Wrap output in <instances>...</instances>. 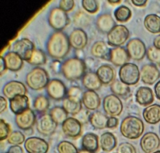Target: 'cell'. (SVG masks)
Segmentation results:
<instances>
[{
    "instance_id": "cell-25",
    "label": "cell",
    "mask_w": 160,
    "mask_h": 153,
    "mask_svg": "<svg viewBox=\"0 0 160 153\" xmlns=\"http://www.w3.org/2000/svg\"><path fill=\"white\" fill-rule=\"evenodd\" d=\"M146 122L150 124H157L160 122V105L153 104L147 107L143 111Z\"/></svg>"
},
{
    "instance_id": "cell-46",
    "label": "cell",
    "mask_w": 160,
    "mask_h": 153,
    "mask_svg": "<svg viewBox=\"0 0 160 153\" xmlns=\"http://www.w3.org/2000/svg\"><path fill=\"white\" fill-rule=\"evenodd\" d=\"M67 97L75 98V99H82L83 96V92L82 89L79 87L78 86H72L68 89L67 91Z\"/></svg>"
},
{
    "instance_id": "cell-42",
    "label": "cell",
    "mask_w": 160,
    "mask_h": 153,
    "mask_svg": "<svg viewBox=\"0 0 160 153\" xmlns=\"http://www.w3.org/2000/svg\"><path fill=\"white\" fill-rule=\"evenodd\" d=\"M25 140V136L21 131L12 132L8 137V142L13 146H19L23 144Z\"/></svg>"
},
{
    "instance_id": "cell-5",
    "label": "cell",
    "mask_w": 160,
    "mask_h": 153,
    "mask_svg": "<svg viewBox=\"0 0 160 153\" xmlns=\"http://www.w3.org/2000/svg\"><path fill=\"white\" fill-rule=\"evenodd\" d=\"M119 76L120 80L128 86L135 85L139 81L140 72L136 64L128 62L121 66Z\"/></svg>"
},
{
    "instance_id": "cell-10",
    "label": "cell",
    "mask_w": 160,
    "mask_h": 153,
    "mask_svg": "<svg viewBox=\"0 0 160 153\" xmlns=\"http://www.w3.org/2000/svg\"><path fill=\"white\" fill-rule=\"evenodd\" d=\"M35 49L34 43L26 38L16 41L13 47V51L18 54L23 60H25L27 62L29 60Z\"/></svg>"
},
{
    "instance_id": "cell-37",
    "label": "cell",
    "mask_w": 160,
    "mask_h": 153,
    "mask_svg": "<svg viewBox=\"0 0 160 153\" xmlns=\"http://www.w3.org/2000/svg\"><path fill=\"white\" fill-rule=\"evenodd\" d=\"M114 15L117 21L124 23L128 21L131 19L132 12L128 7L121 6L117 8V10L115 11Z\"/></svg>"
},
{
    "instance_id": "cell-43",
    "label": "cell",
    "mask_w": 160,
    "mask_h": 153,
    "mask_svg": "<svg viewBox=\"0 0 160 153\" xmlns=\"http://www.w3.org/2000/svg\"><path fill=\"white\" fill-rule=\"evenodd\" d=\"M59 153H78L77 148L72 143L64 141L61 142L57 146Z\"/></svg>"
},
{
    "instance_id": "cell-56",
    "label": "cell",
    "mask_w": 160,
    "mask_h": 153,
    "mask_svg": "<svg viewBox=\"0 0 160 153\" xmlns=\"http://www.w3.org/2000/svg\"><path fill=\"white\" fill-rule=\"evenodd\" d=\"M6 65L4 62V59L2 56L1 57L0 59V71H1V74H2V73L5 71V70L6 69Z\"/></svg>"
},
{
    "instance_id": "cell-7",
    "label": "cell",
    "mask_w": 160,
    "mask_h": 153,
    "mask_svg": "<svg viewBox=\"0 0 160 153\" xmlns=\"http://www.w3.org/2000/svg\"><path fill=\"white\" fill-rule=\"evenodd\" d=\"M49 22L53 29L61 31L69 24L70 20L67 12L59 7H55L50 12Z\"/></svg>"
},
{
    "instance_id": "cell-2",
    "label": "cell",
    "mask_w": 160,
    "mask_h": 153,
    "mask_svg": "<svg viewBox=\"0 0 160 153\" xmlns=\"http://www.w3.org/2000/svg\"><path fill=\"white\" fill-rule=\"evenodd\" d=\"M145 131L143 121L138 117L128 116L122 120L120 131L122 136L129 139H136L142 135Z\"/></svg>"
},
{
    "instance_id": "cell-11",
    "label": "cell",
    "mask_w": 160,
    "mask_h": 153,
    "mask_svg": "<svg viewBox=\"0 0 160 153\" xmlns=\"http://www.w3.org/2000/svg\"><path fill=\"white\" fill-rule=\"evenodd\" d=\"M57 125V123L52 119L50 114H45L37 120V129L42 135L49 136L55 131Z\"/></svg>"
},
{
    "instance_id": "cell-28",
    "label": "cell",
    "mask_w": 160,
    "mask_h": 153,
    "mask_svg": "<svg viewBox=\"0 0 160 153\" xmlns=\"http://www.w3.org/2000/svg\"><path fill=\"white\" fill-rule=\"evenodd\" d=\"M110 50L104 41H98L92 45L91 52L95 58L109 59Z\"/></svg>"
},
{
    "instance_id": "cell-54",
    "label": "cell",
    "mask_w": 160,
    "mask_h": 153,
    "mask_svg": "<svg viewBox=\"0 0 160 153\" xmlns=\"http://www.w3.org/2000/svg\"><path fill=\"white\" fill-rule=\"evenodd\" d=\"M51 66L53 68V70H54L55 72L59 71L60 69L61 70V68H62V65L61 66L60 62L58 60H55V61L53 62Z\"/></svg>"
},
{
    "instance_id": "cell-51",
    "label": "cell",
    "mask_w": 160,
    "mask_h": 153,
    "mask_svg": "<svg viewBox=\"0 0 160 153\" xmlns=\"http://www.w3.org/2000/svg\"><path fill=\"white\" fill-rule=\"evenodd\" d=\"M7 153H24L22 147L19 146H12Z\"/></svg>"
},
{
    "instance_id": "cell-18",
    "label": "cell",
    "mask_w": 160,
    "mask_h": 153,
    "mask_svg": "<svg viewBox=\"0 0 160 153\" xmlns=\"http://www.w3.org/2000/svg\"><path fill=\"white\" fill-rule=\"evenodd\" d=\"M46 91L49 96L55 100L62 99L67 93L64 84L58 79L49 81L46 86Z\"/></svg>"
},
{
    "instance_id": "cell-35",
    "label": "cell",
    "mask_w": 160,
    "mask_h": 153,
    "mask_svg": "<svg viewBox=\"0 0 160 153\" xmlns=\"http://www.w3.org/2000/svg\"><path fill=\"white\" fill-rule=\"evenodd\" d=\"M109 117L100 111H95L89 116V122L91 125L97 129H103L107 127Z\"/></svg>"
},
{
    "instance_id": "cell-23",
    "label": "cell",
    "mask_w": 160,
    "mask_h": 153,
    "mask_svg": "<svg viewBox=\"0 0 160 153\" xmlns=\"http://www.w3.org/2000/svg\"><path fill=\"white\" fill-rule=\"evenodd\" d=\"M83 105L89 110L97 109L101 103V100L98 93L93 90H87L83 93L82 99Z\"/></svg>"
},
{
    "instance_id": "cell-47",
    "label": "cell",
    "mask_w": 160,
    "mask_h": 153,
    "mask_svg": "<svg viewBox=\"0 0 160 153\" xmlns=\"http://www.w3.org/2000/svg\"><path fill=\"white\" fill-rule=\"evenodd\" d=\"M119 153H136V148L128 142H124L121 144L118 147Z\"/></svg>"
},
{
    "instance_id": "cell-12",
    "label": "cell",
    "mask_w": 160,
    "mask_h": 153,
    "mask_svg": "<svg viewBox=\"0 0 160 153\" xmlns=\"http://www.w3.org/2000/svg\"><path fill=\"white\" fill-rule=\"evenodd\" d=\"M62 129L67 137L77 138L82 134V123L74 117H68L62 124Z\"/></svg>"
},
{
    "instance_id": "cell-50",
    "label": "cell",
    "mask_w": 160,
    "mask_h": 153,
    "mask_svg": "<svg viewBox=\"0 0 160 153\" xmlns=\"http://www.w3.org/2000/svg\"><path fill=\"white\" fill-rule=\"evenodd\" d=\"M119 124V120L116 117H110L107 123V127L109 129L116 128Z\"/></svg>"
},
{
    "instance_id": "cell-36",
    "label": "cell",
    "mask_w": 160,
    "mask_h": 153,
    "mask_svg": "<svg viewBox=\"0 0 160 153\" xmlns=\"http://www.w3.org/2000/svg\"><path fill=\"white\" fill-rule=\"evenodd\" d=\"M51 117L57 123L62 124L68 118V113L63 107H55L50 111Z\"/></svg>"
},
{
    "instance_id": "cell-31",
    "label": "cell",
    "mask_w": 160,
    "mask_h": 153,
    "mask_svg": "<svg viewBox=\"0 0 160 153\" xmlns=\"http://www.w3.org/2000/svg\"><path fill=\"white\" fill-rule=\"evenodd\" d=\"M97 26L98 29L103 33H108L115 25V22L111 15L102 14L97 20Z\"/></svg>"
},
{
    "instance_id": "cell-45",
    "label": "cell",
    "mask_w": 160,
    "mask_h": 153,
    "mask_svg": "<svg viewBox=\"0 0 160 153\" xmlns=\"http://www.w3.org/2000/svg\"><path fill=\"white\" fill-rule=\"evenodd\" d=\"M10 126L4 119H1L0 122V138L1 141H3L8 137L11 133Z\"/></svg>"
},
{
    "instance_id": "cell-59",
    "label": "cell",
    "mask_w": 160,
    "mask_h": 153,
    "mask_svg": "<svg viewBox=\"0 0 160 153\" xmlns=\"http://www.w3.org/2000/svg\"><path fill=\"white\" fill-rule=\"evenodd\" d=\"M78 153H94L93 152H91V151H87V150H81L80 151H78Z\"/></svg>"
},
{
    "instance_id": "cell-13",
    "label": "cell",
    "mask_w": 160,
    "mask_h": 153,
    "mask_svg": "<svg viewBox=\"0 0 160 153\" xmlns=\"http://www.w3.org/2000/svg\"><path fill=\"white\" fill-rule=\"evenodd\" d=\"M160 146V138L153 132L146 133L140 140V146L145 153H154Z\"/></svg>"
},
{
    "instance_id": "cell-44",
    "label": "cell",
    "mask_w": 160,
    "mask_h": 153,
    "mask_svg": "<svg viewBox=\"0 0 160 153\" xmlns=\"http://www.w3.org/2000/svg\"><path fill=\"white\" fill-rule=\"evenodd\" d=\"M82 4L83 8L90 13H95L98 10V4L95 0H83Z\"/></svg>"
},
{
    "instance_id": "cell-60",
    "label": "cell",
    "mask_w": 160,
    "mask_h": 153,
    "mask_svg": "<svg viewBox=\"0 0 160 153\" xmlns=\"http://www.w3.org/2000/svg\"><path fill=\"white\" fill-rule=\"evenodd\" d=\"M153 153H160V151H155V152Z\"/></svg>"
},
{
    "instance_id": "cell-16",
    "label": "cell",
    "mask_w": 160,
    "mask_h": 153,
    "mask_svg": "<svg viewBox=\"0 0 160 153\" xmlns=\"http://www.w3.org/2000/svg\"><path fill=\"white\" fill-rule=\"evenodd\" d=\"M140 77L143 83L152 85L160 79V71L153 64H146L141 69Z\"/></svg>"
},
{
    "instance_id": "cell-4",
    "label": "cell",
    "mask_w": 160,
    "mask_h": 153,
    "mask_svg": "<svg viewBox=\"0 0 160 153\" xmlns=\"http://www.w3.org/2000/svg\"><path fill=\"white\" fill-rule=\"evenodd\" d=\"M26 82L31 88L35 90H41L48 84L49 82V74L42 68H34L27 75Z\"/></svg>"
},
{
    "instance_id": "cell-34",
    "label": "cell",
    "mask_w": 160,
    "mask_h": 153,
    "mask_svg": "<svg viewBox=\"0 0 160 153\" xmlns=\"http://www.w3.org/2000/svg\"><path fill=\"white\" fill-rule=\"evenodd\" d=\"M82 144L84 150L94 153L98 149V137L94 133H88L83 136Z\"/></svg>"
},
{
    "instance_id": "cell-24",
    "label": "cell",
    "mask_w": 160,
    "mask_h": 153,
    "mask_svg": "<svg viewBox=\"0 0 160 153\" xmlns=\"http://www.w3.org/2000/svg\"><path fill=\"white\" fill-rule=\"evenodd\" d=\"M6 68L12 71H18L23 64V59L14 51H10L3 57Z\"/></svg>"
},
{
    "instance_id": "cell-8",
    "label": "cell",
    "mask_w": 160,
    "mask_h": 153,
    "mask_svg": "<svg viewBox=\"0 0 160 153\" xmlns=\"http://www.w3.org/2000/svg\"><path fill=\"white\" fill-rule=\"evenodd\" d=\"M102 105L105 112L110 117L119 116L123 109V104L119 98L113 94L104 97Z\"/></svg>"
},
{
    "instance_id": "cell-14",
    "label": "cell",
    "mask_w": 160,
    "mask_h": 153,
    "mask_svg": "<svg viewBox=\"0 0 160 153\" xmlns=\"http://www.w3.org/2000/svg\"><path fill=\"white\" fill-rule=\"evenodd\" d=\"M25 148L28 153H47L49 146L43 139L30 137L25 142Z\"/></svg>"
},
{
    "instance_id": "cell-58",
    "label": "cell",
    "mask_w": 160,
    "mask_h": 153,
    "mask_svg": "<svg viewBox=\"0 0 160 153\" xmlns=\"http://www.w3.org/2000/svg\"><path fill=\"white\" fill-rule=\"evenodd\" d=\"M108 2L111 4H118L121 2V0H109Z\"/></svg>"
},
{
    "instance_id": "cell-21",
    "label": "cell",
    "mask_w": 160,
    "mask_h": 153,
    "mask_svg": "<svg viewBox=\"0 0 160 153\" xmlns=\"http://www.w3.org/2000/svg\"><path fill=\"white\" fill-rule=\"evenodd\" d=\"M155 100L154 94L151 88L140 87L136 93V101L141 106L148 107Z\"/></svg>"
},
{
    "instance_id": "cell-48",
    "label": "cell",
    "mask_w": 160,
    "mask_h": 153,
    "mask_svg": "<svg viewBox=\"0 0 160 153\" xmlns=\"http://www.w3.org/2000/svg\"><path fill=\"white\" fill-rule=\"evenodd\" d=\"M59 6V8L64 12H70L74 6V1L73 0H61Z\"/></svg>"
},
{
    "instance_id": "cell-30",
    "label": "cell",
    "mask_w": 160,
    "mask_h": 153,
    "mask_svg": "<svg viewBox=\"0 0 160 153\" xmlns=\"http://www.w3.org/2000/svg\"><path fill=\"white\" fill-rule=\"evenodd\" d=\"M62 107L68 114L74 116L82 109V101L81 99L67 97L63 100Z\"/></svg>"
},
{
    "instance_id": "cell-38",
    "label": "cell",
    "mask_w": 160,
    "mask_h": 153,
    "mask_svg": "<svg viewBox=\"0 0 160 153\" xmlns=\"http://www.w3.org/2000/svg\"><path fill=\"white\" fill-rule=\"evenodd\" d=\"M90 22V16L82 10L77 12L73 16V22L74 25L78 27L87 26Z\"/></svg>"
},
{
    "instance_id": "cell-49",
    "label": "cell",
    "mask_w": 160,
    "mask_h": 153,
    "mask_svg": "<svg viewBox=\"0 0 160 153\" xmlns=\"http://www.w3.org/2000/svg\"><path fill=\"white\" fill-rule=\"evenodd\" d=\"M88 112L85 109H82L80 112L79 113H78L76 115L74 116V117H76V118L77 120H78L80 123H83V122H86L87 119H89V116L88 115Z\"/></svg>"
},
{
    "instance_id": "cell-22",
    "label": "cell",
    "mask_w": 160,
    "mask_h": 153,
    "mask_svg": "<svg viewBox=\"0 0 160 153\" xmlns=\"http://www.w3.org/2000/svg\"><path fill=\"white\" fill-rule=\"evenodd\" d=\"M29 105V98L26 95H18L10 100V109L16 115L28 109Z\"/></svg>"
},
{
    "instance_id": "cell-17",
    "label": "cell",
    "mask_w": 160,
    "mask_h": 153,
    "mask_svg": "<svg viewBox=\"0 0 160 153\" xmlns=\"http://www.w3.org/2000/svg\"><path fill=\"white\" fill-rule=\"evenodd\" d=\"M2 92L4 96L10 100L18 95H26L27 89L22 82L11 81L5 84Z\"/></svg>"
},
{
    "instance_id": "cell-27",
    "label": "cell",
    "mask_w": 160,
    "mask_h": 153,
    "mask_svg": "<svg viewBox=\"0 0 160 153\" xmlns=\"http://www.w3.org/2000/svg\"><path fill=\"white\" fill-rule=\"evenodd\" d=\"M82 84L88 90L95 91L102 87V83L94 72H88L85 74L82 79Z\"/></svg>"
},
{
    "instance_id": "cell-9",
    "label": "cell",
    "mask_w": 160,
    "mask_h": 153,
    "mask_svg": "<svg viewBox=\"0 0 160 153\" xmlns=\"http://www.w3.org/2000/svg\"><path fill=\"white\" fill-rule=\"evenodd\" d=\"M127 51L130 58L141 60L145 58L146 48L145 43L138 38H132L127 44Z\"/></svg>"
},
{
    "instance_id": "cell-55",
    "label": "cell",
    "mask_w": 160,
    "mask_h": 153,
    "mask_svg": "<svg viewBox=\"0 0 160 153\" xmlns=\"http://www.w3.org/2000/svg\"><path fill=\"white\" fill-rule=\"evenodd\" d=\"M154 91L157 98L160 101V80L158 81L155 85Z\"/></svg>"
},
{
    "instance_id": "cell-19",
    "label": "cell",
    "mask_w": 160,
    "mask_h": 153,
    "mask_svg": "<svg viewBox=\"0 0 160 153\" xmlns=\"http://www.w3.org/2000/svg\"><path fill=\"white\" fill-rule=\"evenodd\" d=\"M69 41L74 49H83L88 43L87 34L82 29H74L69 36Z\"/></svg>"
},
{
    "instance_id": "cell-57",
    "label": "cell",
    "mask_w": 160,
    "mask_h": 153,
    "mask_svg": "<svg viewBox=\"0 0 160 153\" xmlns=\"http://www.w3.org/2000/svg\"><path fill=\"white\" fill-rule=\"evenodd\" d=\"M153 46L157 49L160 50V35L155 37L153 40Z\"/></svg>"
},
{
    "instance_id": "cell-39",
    "label": "cell",
    "mask_w": 160,
    "mask_h": 153,
    "mask_svg": "<svg viewBox=\"0 0 160 153\" xmlns=\"http://www.w3.org/2000/svg\"><path fill=\"white\" fill-rule=\"evenodd\" d=\"M46 61V57L43 51L39 49H35L27 62L31 65H40L44 64Z\"/></svg>"
},
{
    "instance_id": "cell-61",
    "label": "cell",
    "mask_w": 160,
    "mask_h": 153,
    "mask_svg": "<svg viewBox=\"0 0 160 153\" xmlns=\"http://www.w3.org/2000/svg\"></svg>"
},
{
    "instance_id": "cell-53",
    "label": "cell",
    "mask_w": 160,
    "mask_h": 153,
    "mask_svg": "<svg viewBox=\"0 0 160 153\" xmlns=\"http://www.w3.org/2000/svg\"><path fill=\"white\" fill-rule=\"evenodd\" d=\"M0 103H1V112H2L3 111H4L6 108H7V106H8V102L7 100L5 98H4L3 96H1L0 98Z\"/></svg>"
},
{
    "instance_id": "cell-41",
    "label": "cell",
    "mask_w": 160,
    "mask_h": 153,
    "mask_svg": "<svg viewBox=\"0 0 160 153\" xmlns=\"http://www.w3.org/2000/svg\"><path fill=\"white\" fill-rule=\"evenodd\" d=\"M147 58L155 65L160 66V50L151 46L146 51Z\"/></svg>"
},
{
    "instance_id": "cell-29",
    "label": "cell",
    "mask_w": 160,
    "mask_h": 153,
    "mask_svg": "<svg viewBox=\"0 0 160 153\" xmlns=\"http://www.w3.org/2000/svg\"><path fill=\"white\" fill-rule=\"evenodd\" d=\"M110 89L114 95L124 99L129 98L131 94V88L121 80H114L110 84Z\"/></svg>"
},
{
    "instance_id": "cell-26",
    "label": "cell",
    "mask_w": 160,
    "mask_h": 153,
    "mask_svg": "<svg viewBox=\"0 0 160 153\" xmlns=\"http://www.w3.org/2000/svg\"><path fill=\"white\" fill-rule=\"evenodd\" d=\"M96 74L102 83L104 84L112 83L116 76L115 69L109 65H103L98 67Z\"/></svg>"
},
{
    "instance_id": "cell-1",
    "label": "cell",
    "mask_w": 160,
    "mask_h": 153,
    "mask_svg": "<svg viewBox=\"0 0 160 153\" xmlns=\"http://www.w3.org/2000/svg\"><path fill=\"white\" fill-rule=\"evenodd\" d=\"M70 44L69 37L62 31H57L50 36L47 49L49 55L53 58L62 59L68 53Z\"/></svg>"
},
{
    "instance_id": "cell-15",
    "label": "cell",
    "mask_w": 160,
    "mask_h": 153,
    "mask_svg": "<svg viewBox=\"0 0 160 153\" xmlns=\"http://www.w3.org/2000/svg\"><path fill=\"white\" fill-rule=\"evenodd\" d=\"M17 126L22 130L31 129L36 123V117L34 112L28 108L22 113L17 114L15 118Z\"/></svg>"
},
{
    "instance_id": "cell-20",
    "label": "cell",
    "mask_w": 160,
    "mask_h": 153,
    "mask_svg": "<svg viewBox=\"0 0 160 153\" xmlns=\"http://www.w3.org/2000/svg\"><path fill=\"white\" fill-rule=\"evenodd\" d=\"M130 59L127 50L123 47H117L110 50L109 60L115 65L122 66L127 64Z\"/></svg>"
},
{
    "instance_id": "cell-32",
    "label": "cell",
    "mask_w": 160,
    "mask_h": 153,
    "mask_svg": "<svg viewBox=\"0 0 160 153\" xmlns=\"http://www.w3.org/2000/svg\"><path fill=\"white\" fill-rule=\"evenodd\" d=\"M100 144L102 151L110 152L117 146V139L113 133L106 132L102 134L100 137Z\"/></svg>"
},
{
    "instance_id": "cell-40",
    "label": "cell",
    "mask_w": 160,
    "mask_h": 153,
    "mask_svg": "<svg viewBox=\"0 0 160 153\" xmlns=\"http://www.w3.org/2000/svg\"><path fill=\"white\" fill-rule=\"evenodd\" d=\"M49 107V101L45 96L40 95L37 96L34 102V108L37 112L42 113L46 111Z\"/></svg>"
},
{
    "instance_id": "cell-52",
    "label": "cell",
    "mask_w": 160,
    "mask_h": 153,
    "mask_svg": "<svg viewBox=\"0 0 160 153\" xmlns=\"http://www.w3.org/2000/svg\"><path fill=\"white\" fill-rule=\"evenodd\" d=\"M131 2L133 5L138 7H144L148 3L147 0H131Z\"/></svg>"
},
{
    "instance_id": "cell-3",
    "label": "cell",
    "mask_w": 160,
    "mask_h": 153,
    "mask_svg": "<svg viewBox=\"0 0 160 153\" xmlns=\"http://www.w3.org/2000/svg\"><path fill=\"white\" fill-rule=\"evenodd\" d=\"M86 65L79 58H72L66 60L62 65L61 71L66 79L70 80L79 79L85 75Z\"/></svg>"
},
{
    "instance_id": "cell-6",
    "label": "cell",
    "mask_w": 160,
    "mask_h": 153,
    "mask_svg": "<svg viewBox=\"0 0 160 153\" xmlns=\"http://www.w3.org/2000/svg\"><path fill=\"white\" fill-rule=\"evenodd\" d=\"M130 36V31L123 25H117L108 33V44L114 47L123 45Z\"/></svg>"
},
{
    "instance_id": "cell-33",
    "label": "cell",
    "mask_w": 160,
    "mask_h": 153,
    "mask_svg": "<svg viewBox=\"0 0 160 153\" xmlns=\"http://www.w3.org/2000/svg\"><path fill=\"white\" fill-rule=\"evenodd\" d=\"M144 26L152 34L160 33V17L155 14L147 15L144 19Z\"/></svg>"
}]
</instances>
